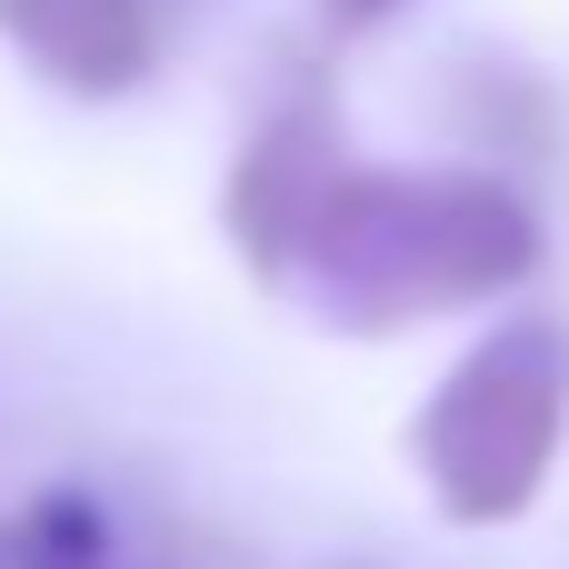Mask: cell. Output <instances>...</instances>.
<instances>
[{
    "label": "cell",
    "instance_id": "3957f363",
    "mask_svg": "<svg viewBox=\"0 0 569 569\" xmlns=\"http://www.w3.org/2000/svg\"><path fill=\"white\" fill-rule=\"evenodd\" d=\"M350 160H360V150H350V130H340L330 80H300L290 100L260 110V130L240 140V160H230V180H220V230H230V250H240V270H250L260 290H280V270H290L310 210L330 200V180H340Z\"/></svg>",
    "mask_w": 569,
    "mask_h": 569
},
{
    "label": "cell",
    "instance_id": "277c9868",
    "mask_svg": "<svg viewBox=\"0 0 569 569\" xmlns=\"http://www.w3.org/2000/svg\"><path fill=\"white\" fill-rule=\"evenodd\" d=\"M200 0H0V40L70 100H130L170 70Z\"/></svg>",
    "mask_w": 569,
    "mask_h": 569
},
{
    "label": "cell",
    "instance_id": "6da1fadb",
    "mask_svg": "<svg viewBox=\"0 0 569 569\" xmlns=\"http://www.w3.org/2000/svg\"><path fill=\"white\" fill-rule=\"evenodd\" d=\"M550 260L540 210L500 170H400V160H350L330 200L310 210L280 300H300L340 340H390L450 310H490L530 290Z\"/></svg>",
    "mask_w": 569,
    "mask_h": 569
},
{
    "label": "cell",
    "instance_id": "7a4b0ae2",
    "mask_svg": "<svg viewBox=\"0 0 569 569\" xmlns=\"http://www.w3.org/2000/svg\"><path fill=\"white\" fill-rule=\"evenodd\" d=\"M569 450V320L510 310L490 320L440 390L410 410V470L460 530H510L540 510L550 470Z\"/></svg>",
    "mask_w": 569,
    "mask_h": 569
},
{
    "label": "cell",
    "instance_id": "5b68a950",
    "mask_svg": "<svg viewBox=\"0 0 569 569\" xmlns=\"http://www.w3.org/2000/svg\"><path fill=\"white\" fill-rule=\"evenodd\" d=\"M400 10H420V0H320L330 30H380V20H400Z\"/></svg>",
    "mask_w": 569,
    "mask_h": 569
}]
</instances>
